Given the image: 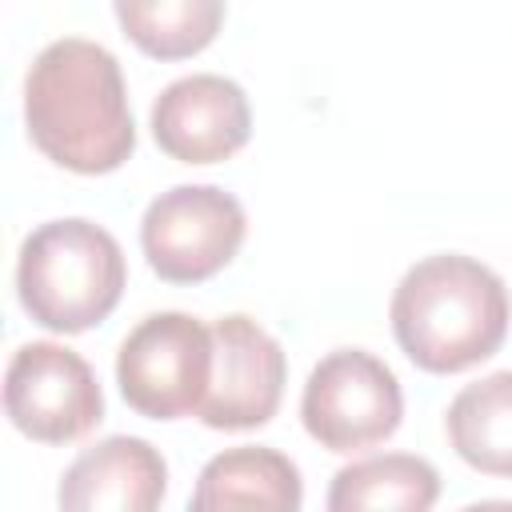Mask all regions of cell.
<instances>
[{"label": "cell", "instance_id": "obj_1", "mask_svg": "<svg viewBox=\"0 0 512 512\" xmlns=\"http://www.w3.org/2000/svg\"><path fill=\"white\" fill-rule=\"evenodd\" d=\"M24 120L32 144L80 176L112 172L136 148V124L120 64L92 40L48 44L24 80Z\"/></svg>", "mask_w": 512, "mask_h": 512}, {"label": "cell", "instance_id": "obj_2", "mask_svg": "<svg viewBox=\"0 0 512 512\" xmlns=\"http://www.w3.org/2000/svg\"><path fill=\"white\" fill-rule=\"evenodd\" d=\"M400 352L436 376L488 360L508 336V288L472 256H428L392 292Z\"/></svg>", "mask_w": 512, "mask_h": 512}, {"label": "cell", "instance_id": "obj_3", "mask_svg": "<svg viewBox=\"0 0 512 512\" xmlns=\"http://www.w3.org/2000/svg\"><path fill=\"white\" fill-rule=\"evenodd\" d=\"M124 252L92 220H48L24 244L16 260V292L24 312L52 332H84L120 304Z\"/></svg>", "mask_w": 512, "mask_h": 512}, {"label": "cell", "instance_id": "obj_4", "mask_svg": "<svg viewBox=\"0 0 512 512\" xmlns=\"http://www.w3.org/2000/svg\"><path fill=\"white\" fill-rule=\"evenodd\" d=\"M212 380V328L188 312L144 316L116 352V384L132 412L176 420L200 408Z\"/></svg>", "mask_w": 512, "mask_h": 512}, {"label": "cell", "instance_id": "obj_5", "mask_svg": "<svg viewBox=\"0 0 512 512\" xmlns=\"http://www.w3.org/2000/svg\"><path fill=\"white\" fill-rule=\"evenodd\" d=\"M300 416L308 436L328 452L348 456L372 448L400 428V380L384 360H376L364 348L328 352L304 384Z\"/></svg>", "mask_w": 512, "mask_h": 512}, {"label": "cell", "instance_id": "obj_6", "mask_svg": "<svg viewBox=\"0 0 512 512\" xmlns=\"http://www.w3.org/2000/svg\"><path fill=\"white\" fill-rule=\"evenodd\" d=\"M244 232L248 220L240 200L212 184H180L160 192L140 220L144 256L168 284H200L216 276L240 252Z\"/></svg>", "mask_w": 512, "mask_h": 512}, {"label": "cell", "instance_id": "obj_7", "mask_svg": "<svg viewBox=\"0 0 512 512\" xmlns=\"http://www.w3.org/2000/svg\"><path fill=\"white\" fill-rule=\"evenodd\" d=\"M4 412L24 436L68 444L100 424L104 396L84 356L52 340H32L8 360Z\"/></svg>", "mask_w": 512, "mask_h": 512}, {"label": "cell", "instance_id": "obj_8", "mask_svg": "<svg viewBox=\"0 0 512 512\" xmlns=\"http://www.w3.org/2000/svg\"><path fill=\"white\" fill-rule=\"evenodd\" d=\"M284 376V348L256 320L220 316L212 324V380L196 416L224 432L260 428L280 408Z\"/></svg>", "mask_w": 512, "mask_h": 512}, {"label": "cell", "instance_id": "obj_9", "mask_svg": "<svg viewBox=\"0 0 512 512\" xmlns=\"http://www.w3.org/2000/svg\"><path fill=\"white\" fill-rule=\"evenodd\" d=\"M152 136L180 164H216L240 152L252 136V108L228 76H184L172 80L152 104Z\"/></svg>", "mask_w": 512, "mask_h": 512}, {"label": "cell", "instance_id": "obj_10", "mask_svg": "<svg viewBox=\"0 0 512 512\" xmlns=\"http://www.w3.org/2000/svg\"><path fill=\"white\" fill-rule=\"evenodd\" d=\"M164 456L140 436H108L84 448L64 480L60 508L68 512H152L164 500Z\"/></svg>", "mask_w": 512, "mask_h": 512}, {"label": "cell", "instance_id": "obj_11", "mask_svg": "<svg viewBox=\"0 0 512 512\" xmlns=\"http://www.w3.org/2000/svg\"><path fill=\"white\" fill-rule=\"evenodd\" d=\"M300 500H304L300 472L276 448H228L212 456L192 492L196 512H224V508L296 512Z\"/></svg>", "mask_w": 512, "mask_h": 512}, {"label": "cell", "instance_id": "obj_12", "mask_svg": "<svg viewBox=\"0 0 512 512\" xmlns=\"http://www.w3.org/2000/svg\"><path fill=\"white\" fill-rule=\"evenodd\" d=\"M444 424L464 464L488 476H512V368L460 388Z\"/></svg>", "mask_w": 512, "mask_h": 512}, {"label": "cell", "instance_id": "obj_13", "mask_svg": "<svg viewBox=\"0 0 512 512\" xmlns=\"http://www.w3.org/2000/svg\"><path fill=\"white\" fill-rule=\"evenodd\" d=\"M440 496V476L428 460L388 452L368 456L336 472L328 508L332 512H364V508H396V512H424Z\"/></svg>", "mask_w": 512, "mask_h": 512}, {"label": "cell", "instance_id": "obj_14", "mask_svg": "<svg viewBox=\"0 0 512 512\" xmlns=\"http://www.w3.org/2000/svg\"><path fill=\"white\" fill-rule=\"evenodd\" d=\"M124 36L152 60H184L208 48L224 24V0H112Z\"/></svg>", "mask_w": 512, "mask_h": 512}]
</instances>
